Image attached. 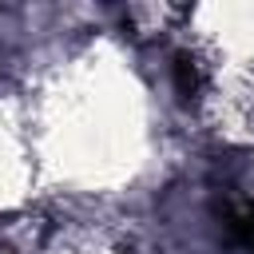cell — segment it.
Segmentation results:
<instances>
[{
    "mask_svg": "<svg viewBox=\"0 0 254 254\" xmlns=\"http://www.w3.org/2000/svg\"><path fill=\"white\" fill-rule=\"evenodd\" d=\"M171 71H175V91H179L183 99H194V95H198V83H202L198 64H194L187 52H179V56H175V64H171Z\"/></svg>",
    "mask_w": 254,
    "mask_h": 254,
    "instance_id": "1",
    "label": "cell"
},
{
    "mask_svg": "<svg viewBox=\"0 0 254 254\" xmlns=\"http://www.w3.org/2000/svg\"><path fill=\"white\" fill-rule=\"evenodd\" d=\"M230 234L242 242V246H250L254 250V206H238V210H230Z\"/></svg>",
    "mask_w": 254,
    "mask_h": 254,
    "instance_id": "2",
    "label": "cell"
}]
</instances>
